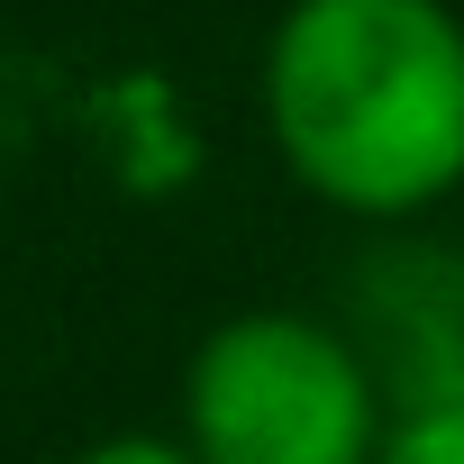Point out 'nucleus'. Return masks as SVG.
Wrapping results in <instances>:
<instances>
[{
  "label": "nucleus",
  "mask_w": 464,
  "mask_h": 464,
  "mask_svg": "<svg viewBox=\"0 0 464 464\" xmlns=\"http://www.w3.org/2000/svg\"><path fill=\"white\" fill-rule=\"evenodd\" d=\"M382 464H464V401H428L382 437Z\"/></svg>",
  "instance_id": "obj_3"
},
{
  "label": "nucleus",
  "mask_w": 464,
  "mask_h": 464,
  "mask_svg": "<svg viewBox=\"0 0 464 464\" xmlns=\"http://www.w3.org/2000/svg\"><path fill=\"white\" fill-rule=\"evenodd\" d=\"M265 119L319 200L401 218L464 182V19L446 0H292Z\"/></svg>",
  "instance_id": "obj_1"
},
{
  "label": "nucleus",
  "mask_w": 464,
  "mask_h": 464,
  "mask_svg": "<svg viewBox=\"0 0 464 464\" xmlns=\"http://www.w3.org/2000/svg\"><path fill=\"white\" fill-rule=\"evenodd\" d=\"M200 464H382L373 382L355 346L292 310L227 319L182 382Z\"/></svg>",
  "instance_id": "obj_2"
},
{
  "label": "nucleus",
  "mask_w": 464,
  "mask_h": 464,
  "mask_svg": "<svg viewBox=\"0 0 464 464\" xmlns=\"http://www.w3.org/2000/svg\"><path fill=\"white\" fill-rule=\"evenodd\" d=\"M73 464H200V455L173 446V437H110V446H92V455H73Z\"/></svg>",
  "instance_id": "obj_4"
}]
</instances>
